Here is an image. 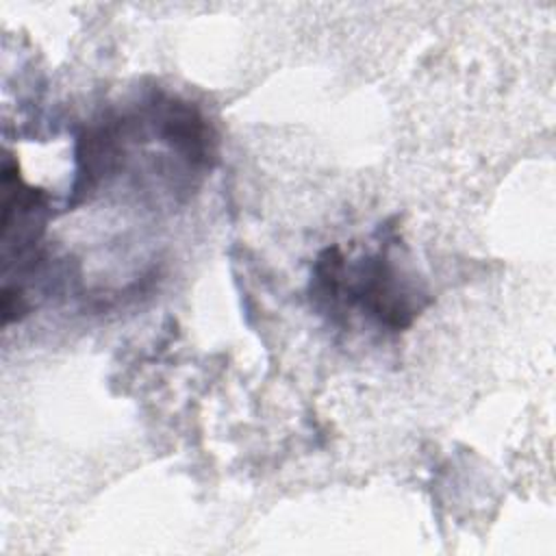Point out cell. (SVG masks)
<instances>
[{
	"label": "cell",
	"instance_id": "1",
	"mask_svg": "<svg viewBox=\"0 0 556 556\" xmlns=\"http://www.w3.org/2000/svg\"><path fill=\"white\" fill-rule=\"evenodd\" d=\"M315 291L330 304L361 306L391 330L406 328L421 308L419 293L408 289L387 252L365 256L350 267L337 248L326 250L315 263Z\"/></svg>",
	"mask_w": 556,
	"mask_h": 556
}]
</instances>
